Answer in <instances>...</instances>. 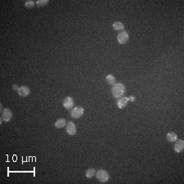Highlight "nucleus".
<instances>
[{
    "mask_svg": "<svg viewBox=\"0 0 184 184\" xmlns=\"http://www.w3.org/2000/svg\"><path fill=\"white\" fill-rule=\"evenodd\" d=\"M111 92H112V95L115 98H120L122 97L125 92V86L121 83H118L115 84L113 85L112 89H111Z\"/></svg>",
    "mask_w": 184,
    "mask_h": 184,
    "instance_id": "f257e3e1",
    "label": "nucleus"
},
{
    "mask_svg": "<svg viewBox=\"0 0 184 184\" xmlns=\"http://www.w3.org/2000/svg\"><path fill=\"white\" fill-rule=\"evenodd\" d=\"M96 178L101 183H107L110 178V175L105 169H99L98 171L96 172Z\"/></svg>",
    "mask_w": 184,
    "mask_h": 184,
    "instance_id": "f03ea898",
    "label": "nucleus"
},
{
    "mask_svg": "<svg viewBox=\"0 0 184 184\" xmlns=\"http://www.w3.org/2000/svg\"><path fill=\"white\" fill-rule=\"evenodd\" d=\"M84 109L83 107H74L73 110H71L70 116L74 119H79L84 115Z\"/></svg>",
    "mask_w": 184,
    "mask_h": 184,
    "instance_id": "7ed1b4c3",
    "label": "nucleus"
},
{
    "mask_svg": "<svg viewBox=\"0 0 184 184\" xmlns=\"http://www.w3.org/2000/svg\"><path fill=\"white\" fill-rule=\"evenodd\" d=\"M129 39V34L128 32L126 31H122L118 34L117 40L118 43L120 44H126Z\"/></svg>",
    "mask_w": 184,
    "mask_h": 184,
    "instance_id": "20e7f679",
    "label": "nucleus"
},
{
    "mask_svg": "<svg viewBox=\"0 0 184 184\" xmlns=\"http://www.w3.org/2000/svg\"><path fill=\"white\" fill-rule=\"evenodd\" d=\"M66 132L70 135V136H73L76 133V126L74 125V123L73 122H68L66 124Z\"/></svg>",
    "mask_w": 184,
    "mask_h": 184,
    "instance_id": "39448f33",
    "label": "nucleus"
},
{
    "mask_svg": "<svg viewBox=\"0 0 184 184\" xmlns=\"http://www.w3.org/2000/svg\"><path fill=\"white\" fill-rule=\"evenodd\" d=\"M74 99L71 97H66L63 101V107H65L66 110L72 109L74 107Z\"/></svg>",
    "mask_w": 184,
    "mask_h": 184,
    "instance_id": "423d86ee",
    "label": "nucleus"
},
{
    "mask_svg": "<svg viewBox=\"0 0 184 184\" xmlns=\"http://www.w3.org/2000/svg\"><path fill=\"white\" fill-rule=\"evenodd\" d=\"M12 118V112L11 111L10 109H4L2 112V120L4 122H8L10 121Z\"/></svg>",
    "mask_w": 184,
    "mask_h": 184,
    "instance_id": "0eeeda50",
    "label": "nucleus"
},
{
    "mask_svg": "<svg viewBox=\"0 0 184 184\" xmlns=\"http://www.w3.org/2000/svg\"><path fill=\"white\" fill-rule=\"evenodd\" d=\"M129 103V98L127 97H122L120 98H119L117 101V107L120 109L125 108Z\"/></svg>",
    "mask_w": 184,
    "mask_h": 184,
    "instance_id": "6e6552de",
    "label": "nucleus"
},
{
    "mask_svg": "<svg viewBox=\"0 0 184 184\" xmlns=\"http://www.w3.org/2000/svg\"><path fill=\"white\" fill-rule=\"evenodd\" d=\"M184 149V141L182 139L177 140L176 143L174 145V151L177 153H180Z\"/></svg>",
    "mask_w": 184,
    "mask_h": 184,
    "instance_id": "1a4fd4ad",
    "label": "nucleus"
},
{
    "mask_svg": "<svg viewBox=\"0 0 184 184\" xmlns=\"http://www.w3.org/2000/svg\"><path fill=\"white\" fill-rule=\"evenodd\" d=\"M17 92H18V95L20 97H26V96L29 95V92H30V90H29V87L23 85V86H21V88H19V90Z\"/></svg>",
    "mask_w": 184,
    "mask_h": 184,
    "instance_id": "9d476101",
    "label": "nucleus"
},
{
    "mask_svg": "<svg viewBox=\"0 0 184 184\" xmlns=\"http://www.w3.org/2000/svg\"><path fill=\"white\" fill-rule=\"evenodd\" d=\"M166 139L168 140L169 142H174L178 140V135L175 132H169L166 134Z\"/></svg>",
    "mask_w": 184,
    "mask_h": 184,
    "instance_id": "9b49d317",
    "label": "nucleus"
},
{
    "mask_svg": "<svg viewBox=\"0 0 184 184\" xmlns=\"http://www.w3.org/2000/svg\"><path fill=\"white\" fill-rule=\"evenodd\" d=\"M54 125H55L56 128H57V129H62V128L65 127L66 125V120L65 119H63V118L58 119V120L55 122Z\"/></svg>",
    "mask_w": 184,
    "mask_h": 184,
    "instance_id": "f8f14e48",
    "label": "nucleus"
},
{
    "mask_svg": "<svg viewBox=\"0 0 184 184\" xmlns=\"http://www.w3.org/2000/svg\"><path fill=\"white\" fill-rule=\"evenodd\" d=\"M112 27H113V29H114L115 31H121V30H123V29H125L124 24H123L122 22L120 21H116L115 22V23H113Z\"/></svg>",
    "mask_w": 184,
    "mask_h": 184,
    "instance_id": "ddd939ff",
    "label": "nucleus"
},
{
    "mask_svg": "<svg viewBox=\"0 0 184 184\" xmlns=\"http://www.w3.org/2000/svg\"><path fill=\"white\" fill-rule=\"evenodd\" d=\"M106 81L107 82V84L110 85H113L115 84V78L114 75H112V74H108L107 77H106Z\"/></svg>",
    "mask_w": 184,
    "mask_h": 184,
    "instance_id": "4468645a",
    "label": "nucleus"
},
{
    "mask_svg": "<svg viewBox=\"0 0 184 184\" xmlns=\"http://www.w3.org/2000/svg\"><path fill=\"white\" fill-rule=\"evenodd\" d=\"M96 171L94 169H87V171H86V173H85V176L87 178H91L92 177L96 175Z\"/></svg>",
    "mask_w": 184,
    "mask_h": 184,
    "instance_id": "2eb2a0df",
    "label": "nucleus"
},
{
    "mask_svg": "<svg viewBox=\"0 0 184 184\" xmlns=\"http://www.w3.org/2000/svg\"><path fill=\"white\" fill-rule=\"evenodd\" d=\"M48 4V0H39L36 2V5L39 7H44Z\"/></svg>",
    "mask_w": 184,
    "mask_h": 184,
    "instance_id": "dca6fc26",
    "label": "nucleus"
},
{
    "mask_svg": "<svg viewBox=\"0 0 184 184\" xmlns=\"http://www.w3.org/2000/svg\"><path fill=\"white\" fill-rule=\"evenodd\" d=\"M25 6L28 8H32L34 6V3L33 1H27L26 4H25Z\"/></svg>",
    "mask_w": 184,
    "mask_h": 184,
    "instance_id": "f3484780",
    "label": "nucleus"
},
{
    "mask_svg": "<svg viewBox=\"0 0 184 184\" xmlns=\"http://www.w3.org/2000/svg\"><path fill=\"white\" fill-rule=\"evenodd\" d=\"M19 88H19L18 86H17V85H16V84L12 85V89H13V90H16V91H18Z\"/></svg>",
    "mask_w": 184,
    "mask_h": 184,
    "instance_id": "a211bd4d",
    "label": "nucleus"
},
{
    "mask_svg": "<svg viewBox=\"0 0 184 184\" xmlns=\"http://www.w3.org/2000/svg\"><path fill=\"white\" fill-rule=\"evenodd\" d=\"M128 98H129V101H131V102H134L135 101V97L134 96H130Z\"/></svg>",
    "mask_w": 184,
    "mask_h": 184,
    "instance_id": "6ab92c4d",
    "label": "nucleus"
}]
</instances>
